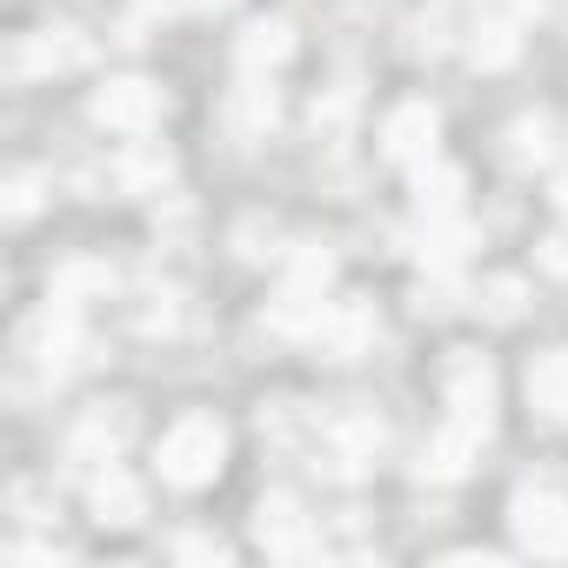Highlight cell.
Wrapping results in <instances>:
<instances>
[{
    "label": "cell",
    "mask_w": 568,
    "mask_h": 568,
    "mask_svg": "<svg viewBox=\"0 0 568 568\" xmlns=\"http://www.w3.org/2000/svg\"><path fill=\"white\" fill-rule=\"evenodd\" d=\"M227 462V428L214 415H181L168 435H161V481L174 488H207Z\"/></svg>",
    "instance_id": "obj_1"
},
{
    "label": "cell",
    "mask_w": 568,
    "mask_h": 568,
    "mask_svg": "<svg viewBox=\"0 0 568 568\" xmlns=\"http://www.w3.org/2000/svg\"><path fill=\"white\" fill-rule=\"evenodd\" d=\"M161 88L154 81H108L94 101H88V114L101 121V128H114V134H148L154 121H161Z\"/></svg>",
    "instance_id": "obj_2"
},
{
    "label": "cell",
    "mask_w": 568,
    "mask_h": 568,
    "mask_svg": "<svg viewBox=\"0 0 568 568\" xmlns=\"http://www.w3.org/2000/svg\"><path fill=\"white\" fill-rule=\"evenodd\" d=\"M488 428H495V415H448L442 422V435L428 442V455H422V475H435V481H455L475 455H481V442H488Z\"/></svg>",
    "instance_id": "obj_3"
},
{
    "label": "cell",
    "mask_w": 568,
    "mask_h": 568,
    "mask_svg": "<svg viewBox=\"0 0 568 568\" xmlns=\"http://www.w3.org/2000/svg\"><path fill=\"white\" fill-rule=\"evenodd\" d=\"M254 541L267 548V555H281V561H308L322 541H315V528H308V515L288 501V495H267L261 508H254Z\"/></svg>",
    "instance_id": "obj_4"
},
{
    "label": "cell",
    "mask_w": 568,
    "mask_h": 568,
    "mask_svg": "<svg viewBox=\"0 0 568 568\" xmlns=\"http://www.w3.org/2000/svg\"><path fill=\"white\" fill-rule=\"evenodd\" d=\"M94 61V41L81 28H41L14 48V74H74Z\"/></svg>",
    "instance_id": "obj_5"
},
{
    "label": "cell",
    "mask_w": 568,
    "mask_h": 568,
    "mask_svg": "<svg viewBox=\"0 0 568 568\" xmlns=\"http://www.w3.org/2000/svg\"><path fill=\"white\" fill-rule=\"evenodd\" d=\"M515 535L535 555H561L568 548V501L555 488H521L515 495Z\"/></svg>",
    "instance_id": "obj_6"
},
{
    "label": "cell",
    "mask_w": 568,
    "mask_h": 568,
    "mask_svg": "<svg viewBox=\"0 0 568 568\" xmlns=\"http://www.w3.org/2000/svg\"><path fill=\"white\" fill-rule=\"evenodd\" d=\"M435 134H442V114H435L428 101H402V108L382 121V154L422 168V161H435Z\"/></svg>",
    "instance_id": "obj_7"
},
{
    "label": "cell",
    "mask_w": 568,
    "mask_h": 568,
    "mask_svg": "<svg viewBox=\"0 0 568 568\" xmlns=\"http://www.w3.org/2000/svg\"><path fill=\"white\" fill-rule=\"evenodd\" d=\"M442 388H448V408L488 415V408H495V368H488V355H481V348H448Z\"/></svg>",
    "instance_id": "obj_8"
},
{
    "label": "cell",
    "mask_w": 568,
    "mask_h": 568,
    "mask_svg": "<svg viewBox=\"0 0 568 568\" xmlns=\"http://www.w3.org/2000/svg\"><path fill=\"white\" fill-rule=\"evenodd\" d=\"M328 362H355L368 342H375V308L368 302H328V315H322V328L308 335Z\"/></svg>",
    "instance_id": "obj_9"
},
{
    "label": "cell",
    "mask_w": 568,
    "mask_h": 568,
    "mask_svg": "<svg viewBox=\"0 0 568 568\" xmlns=\"http://www.w3.org/2000/svg\"><path fill=\"white\" fill-rule=\"evenodd\" d=\"M28 348H34V362H41V368L68 375V368H74V355H81V322H74V302H54V308L28 328Z\"/></svg>",
    "instance_id": "obj_10"
},
{
    "label": "cell",
    "mask_w": 568,
    "mask_h": 568,
    "mask_svg": "<svg viewBox=\"0 0 568 568\" xmlns=\"http://www.w3.org/2000/svg\"><path fill=\"white\" fill-rule=\"evenodd\" d=\"M375 448H382V422H375V415H362V408L335 415V428H328V462H335V475H362V468L375 462Z\"/></svg>",
    "instance_id": "obj_11"
},
{
    "label": "cell",
    "mask_w": 568,
    "mask_h": 568,
    "mask_svg": "<svg viewBox=\"0 0 568 568\" xmlns=\"http://www.w3.org/2000/svg\"><path fill=\"white\" fill-rule=\"evenodd\" d=\"M322 315H328V302H322L315 281H288V288L267 302V328H274V335H315Z\"/></svg>",
    "instance_id": "obj_12"
},
{
    "label": "cell",
    "mask_w": 568,
    "mask_h": 568,
    "mask_svg": "<svg viewBox=\"0 0 568 568\" xmlns=\"http://www.w3.org/2000/svg\"><path fill=\"white\" fill-rule=\"evenodd\" d=\"M528 402L541 422H568V348H548L528 368Z\"/></svg>",
    "instance_id": "obj_13"
},
{
    "label": "cell",
    "mask_w": 568,
    "mask_h": 568,
    "mask_svg": "<svg viewBox=\"0 0 568 568\" xmlns=\"http://www.w3.org/2000/svg\"><path fill=\"white\" fill-rule=\"evenodd\" d=\"M234 54H241V68H247V74L281 68V61L295 54V28H288V21H254V28L241 34V48H234Z\"/></svg>",
    "instance_id": "obj_14"
},
{
    "label": "cell",
    "mask_w": 568,
    "mask_h": 568,
    "mask_svg": "<svg viewBox=\"0 0 568 568\" xmlns=\"http://www.w3.org/2000/svg\"><path fill=\"white\" fill-rule=\"evenodd\" d=\"M148 515V501H141V488L128 481V475H94V521H108V528H134Z\"/></svg>",
    "instance_id": "obj_15"
},
{
    "label": "cell",
    "mask_w": 568,
    "mask_h": 568,
    "mask_svg": "<svg viewBox=\"0 0 568 568\" xmlns=\"http://www.w3.org/2000/svg\"><path fill=\"white\" fill-rule=\"evenodd\" d=\"M121 442H128V408H101V415L81 422V435H74V462L94 468V462H108Z\"/></svg>",
    "instance_id": "obj_16"
},
{
    "label": "cell",
    "mask_w": 568,
    "mask_h": 568,
    "mask_svg": "<svg viewBox=\"0 0 568 568\" xmlns=\"http://www.w3.org/2000/svg\"><path fill=\"white\" fill-rule=\"evenodd\" d=\"M415 201H422V214H455L462 207V168L422 161L415 168Z\"/></svg>",
    "instance_id": "obj_17"
},
{
    "label": "cell",
    "mask_w": 568,
    "mask_h": 568,
    "mask_svg": "<svg viewBox=\"0 0 568 568\" xmlns=\"http://www.w3.org/2000/svg\"><path fill=\"white\" fill-rule=\"evenodd\" d=\"M548 154H555V121H548V114H528V121L508 128V161H515V168H535V161H548Z\"/></svg>",
    "instance_id": "obj_18"
},
{
    "label": "cell",
    "mask_w": 568,
    "mask_h": 568,
    "mask_svg": "<svg viewBox=\"0 0 568 568\" xmlns=\"http://www.w3.org/2000/svg\"><path fill=\"white\" fill-rule=\"evenodd\" d=\"M462 247H468V227H462L455 214H428V227H422V261H428V267H455Z\"/></svg>",
    "instance_id": "obj_19"
},
{
    "label": "cell",
    "mask_w": 568,
    "mask_h": 568,
    "mask_svg": "<svg viewBox=\"0 0 568 568\" xmlns=\"http://www.w3.org/2000/svg\"><path fill=\"white\" fill-rule=\"evenodd\" d=\"M515 48H521V34H515V21H475V68H508L515 61Z\"/></svg>",
    "instance_id": "obj_20"
},
{
    "label": "cell",
    "mask_w": 568,
    "mask_h": 568,
    "mask_svg": "<svg viewBox=\"0 0 568 568\" xmlns=\"http://www.w3.org/2000/svg\"><path fill=\"white\" fill-rule=\"evenodd\" d=\"M94 288H108V267H101V261H68V267L54 274V302H81V295H94Z\"/></svg>",
    "instance_id": "obj_21"
},
{
    "label": "cell",
    "mask_w": 568,
    "mask_h": 568,
    "mask_svg": "<svg viewBox=\"0 0 568 568\" xmlns=\"http://www.w3.org/2000/svg\"><path fill=\"white\" fill-rule=\"evenodd\" d=\"M168 168H174V161H168L161 148H134V154L121 161V187H161Z\"/></svg>",
    "instance_id": "obj_22"
},
{
    "label": "cell",
    "mask_w": 568,
    "mask_h": 568,
    "mask_svg": "<svg viewBox=\"0 0 568 568\" xmlns=\"http://www.w3.org/2000/svg\"><path fill=\"white\" fill-rule=\"evenodd\" d=\"M227 121H234L241 134L267 128V121H274V94H267V88H241V94H234V108H227Z\"/></svg>",
    "instance_id": "obj_23"
},
{
    "label": "cell",
    "mask_w": 568,
    "mask_h": 568,
    "mask_svg": "<svg viewBox=\"0 0 568 568\" xmlns=\"http://www.w3.org/2000/svg\"><path fill=\"white\" fill-rule=\"evenodd\" d=\"M328 274H335V254H322L315 241H302L295 261H288V281H315V288H328Z\"/></svg>",
    "instance_id": "obj_24"
},
{
    "label": "cell",
    "mask_w": 568,
    "mask_h": 568,
    "mask_svg": "<svg viewBox=\"0 0 568 568\" xmlns=\"http://www.w3.org/2000/svg\"><path fill=\"white\" fill-rule=\"evenodd\" d=\"M481 308H488L495 322H515V315H521V281H515V274L488 281V288H481Z\"/></svg>",
    "instance_id": "obj_25"
},
{
    "label": "cell",
    "mask_w": 568,
    "mask_h": 568,
    "mask_svg": "<svg viewBox=\"0 0 568 568\" xmlns=\"http://www.w3.org/2000/svg\"><path fill=\"white\" fill-rule=\"evenodd\" d=\"M174 555H181V561H227V541H221V535H181Z\"/></svg>",
    "instance_id": "obj_26"
},
{
    "label": "cell",
    "mask_w": 568,
    "mask_h": 568,
    "mask_svg": "<svg viewBox=\"0 0 568 568\" xmlns=\"http://www.w3.org/2000/svg\"><path fill=\"white\" fill-rule=\"evenodd\" d=\"M34 201H41V181H34V174H21V181L8 187V214H14V221H28V214H34Z\"/></svg>",
    "instance_id": "obj_27"
},
{
    "label": "cell",
    "mask_w": 568,
    "mask_h": 568,
    "mask_svg": "<svg viewBox=\"0 0 568 568\" xmlns=\"http://www.w3.org/2000/svg\"><path fill=\"white\" fill-rule=\"evenodd\" d=\"M541 267H548V274H568V227L541 241Z\"/></svg>",
    "instance_id": "obj_28"
},
{
    "label": "cell",
    "mask_w": 568,
    "mask_h": 568,
    "mask_svg": "<svg viewBox=\"0 0 568 568\" xmlns=\"http://www.w3.org/2000/svg\"><path fill=\"white\" fill-rule=\"evenodd\" d=\"M555 207H561V221H568V168H561V181H555Z\"/></svg>",
    "instance_id": "obj_29"
},
{
    "label": "cell",
    "mask_w": 568,
    "mask_h": 568,
    "mask_svg": "<svg viewBox=\"0 0 568 568\" xmlns=\"http://www.w3.org/2000/svg\"><path fill=\"white\" fill-rule=\"evenodd\" d=\"M174 8H221V0H174Z\"/></svg>",
    "instance_id": "obj_30"
}]
</instances>
